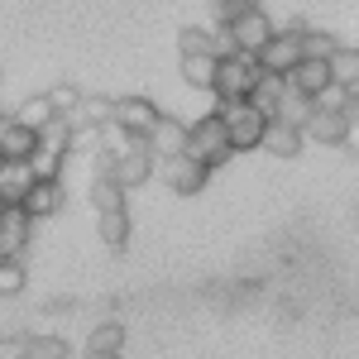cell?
<instances>
[{"instance_id":"10","label":"cell","mask_w":359,"mask_h":359,"mask_svg":"<svg viewBox=\"0 0 359 359\" xmlns=\"http://www.w3.org/2000/svg\"><path fill=\"white\" fill-rule=\"evenodd\" d=\"M34 221H29L20 206H0V259H25Z\"/></svg>"},{"instance_id":"24","label":"cell","mask_w":359,"mask_h":359,"mask_svg":"<svg viewBox=\"0 0 359 359\" xmlns=\"http://www.w3.org/2000/svg\"><path fill=\"white\" fill-rule=\"evenodd\" d=\"M125 196H130V192L115 182L111 172H96V182H91V206H96V211H120Z\"/></svg>"},{"instance_id":"19","label":"cell","mask_w":359,"mask_h":359,"mask_svg":"<svg viewBox=\"0 0 359 359\" xmlns=\"http://www.w3.org/2000/svg\"><path fill=\"white\" fill-rule=\"evenodd\" d=\"M96 235L106 249H125L130 245V211H96Z\"/></svg>"},{"instance_id":"35","label":"cell","mask_w":359,"mask_h":359,"mask_svg":"<svg viewBox=\"0 0 359 359\" xmlns=\"http://www.w3.org/2000/svg\"><path fill=\"white\" fill-rule=\"evenodd\" d=\"M82 359H125V350H120V355H101V350H86Z\"/></svg>"},{"instance_id":"9","label":"cell","mask_w":359,"mask_h":359,"mask_svg":"<svg viewBox=\"0 0 359 359\" xmlns=\"http://www.w3.org/2000/svg\"><path fill=\"white\" fill-rule=\"evenodd\" d=\"M158 101H149V96H120L111 101V120L120 130H130V135H149V125L158 120Z\"/></svg>"},{"instance_id":"5","label":"cell","mask_w":359,"mask_h":359,"mask_svg":"<svg viewBox=\"0 0 359 359\" xmlns=\"http://www.w3.org/2000/svg\"><path fill=\"white\" fill-rule=\"evenodd\" d=\"M254 62L264 67V72H278V77H287L297 62H302V25H287V29H273V39L254 53Z\"/></svg>"},{"instance_id":"23","label":"cell","mask_w":359,"mask_h":359,"mask_svg":"<svg viewBox=\"0 0 359 359\" xmlns=\"http://www.w3.org/2000/svg\"><path fill=\"white\" fill-rule=\"evenodd\" d=\"M10 120H15V125H25V130H34V135H39V130H43L48 120H53V106H48L43 96H25V101L15 106V115H10Z\"/></svg>"},{"instance_id":"18","label":"cell","mask_w":359,"mask_h":359,"mask_svg":"<svg viewBox=\"0 0 359 359\" xmlns=\"http://www.w3.org/2000/svg\"><path fill=\"white\" fill-rule=\"evenodd\" d=\"M326 67H331V82L335 86L359 91V48H355V43H340V48L326 57Z\"/></svg>"},{"instance_id":"17","label":"cell","mask_w":359,"mask_h":359,"mask_svg":"<svg viewBox=\"0 0 359 359\" xmlns=\"http://www.w3.org/2000/svg\"><path fill=\"white\" fill-rule=\"evenodd\" d=\"M283 91H287V77H278V72H259V82L249 86V106L259 115H273V106L283 101Z\"/></svg>"},{"instance_id":"37","label":"cell","mask_w":359,"mask_h":359,"mask_svg":"<svg viewBox=\"0 0 359 359\" xmlns=\"http://www.w3.org/2000/svg\"><path fill=\"white\" fill-rule=\"evenodd\" d=\"M5 120H10V115H5V106H0V125H5Z\"/></svg>"},{"instance_id":"1","label":"cell","mask_w":359,"mask_h":359,"mask_svg":"<svg viewBox=\"0 0 359 359\" xmlns=\"http://www.w3.org/2000/svg\"><path fill=\"white\" fill-rule=\"evenodd\" d=\"M182 154H192L201 168H225L230 158H235V149H230V139H225V125L216 120V115H196V120H187V149Z\"/></svg>"},{"instance_id":"25","label":"cell","mask_w":359,"mask_h":359,"mask_svg":"<svg viewBox=\"0 0 359 359\" xmlns=\"http://www.w3.org/2000/svg\"><path fill=\"white\" fill-rule=\"evenodd\" d=\"M86 350H101V355H120V350H125V326H120V321H101L96 331L86 335Z\"/></svg>"},{"instance_id":"32","label":"cell","mask_w":359,"mask_h":359,"mask_svg":"<svg viewBox=\"0 0 359 359\" xmlns=\"http://www.w3.org/2000/svg\"><path fill=\"white\" fill-rule=\"evenodd\" d=\"M96 144H101V125H72L67 154H96Z\"/></svg>"},{"instance_id":"8","label":"cell","mask_w":359,"mask_h":359,"mask_svg":"<svg viewBox=\"0 0 359 359\" xmlns=\"http://www.w3.org/2000/svg\"><path fill=\"white\" fill-rule=\"evenodd\" d=\"M225 29H230V39H235L240 53H259V48L273 39V20L264 15V5H259V10H245L240 20H230Z\"/></svg>"},{"instance_id":"2","label":"cell","mask_w":359,"mask_h":359,"mask_svg":"<svg viewBox=\"0 0 359 359\" xmlns=\"http://www.w3.org/2000/svg\"><path fill=\"white\" fill-rule=\"evenodd\" d=\"M216 120L225 125V139H230V149L235 154H249V149H259V139H264V125H269V115H259L249 101H216Z\"/></svg>"},{"instance_id":"30","label":"cell","mask_w":359,"mask_h":359,"mask_svg":"<svg viewBox=\"0 0 359 359\" xmlns=\"http://www.w3.org/2000/svg\"><path fill=\"white\" fill-rule=\"evenodd\" d=\"M67 135H72V125H67L62 115H53V120L39 130V144H43V149H53V154H67Z\"/></svg>"},{"instance_id":"7","label":"cell","mask_w":359,"mask_h":359,"mask_svg":"<svg viewBox=\"0 0 359 359\" xmlns=\"http://www.w3.org/2000/svg\"><path fill=\"white\" fill-rule=\"evenodd\" d=\"M144 149H149L154 163H158V158H172V154H182V149H187V120H177V115H158V120L149 125V135H144Z\"/></svg>"},{"instance_id":"6","label":"cell","mask_w":359,"mask_h":359,"mask_svg":"<svg viewBox=\"0 0 359 359\" xmlns=\"http://www.w3.org/2000/svg\"><path fill=\"white\" fill-rule=\"evenodd\" d=\"M62 201H67L62 177H34V182H29V192L20 196V211L39 225V221H48V216H57V211H62Z\"/></svg>"},{"instance_id":"20","label":"cell","mask_w":359,"mask_h":359,"mask_svg":"<svg viewBox=\"0 0 359 359\" xmlns=\"http://www.w3.org/2000/svg\"><path fill=\"white\" fill-rule=\"evenodd\" d=\"M34 172L29 163H0V206H20V196L29 192Z\"/></svg>"},{"instance_id":"14","label":"cell","mask_w":359,"mask_h":359,"mask_svg":"<svg viewBox=\"0 0 359 359\" xmlns=\"http://www.w3.org/2000/svg\"><path fill=\"white\" fill-rule=\"evenodd\" d=\"M34 144H39L34 130L15 125V120H5V125H0V163H25L29 154H34Z\"/></svg>"},{"instance_id":"33","label":"cell","mask_w":359,"mask_h":359,"mask_svg":"<svg viewBox=\"0 0 359 359\" xmlns=\"http://www.w3.org/2000/svg\"><path fill=\"white\" fill-rule=\"evenodd\" d=\"M177 53H182V57H187V53H211V29L187 25L182 34H177Z\"/></svg>"},{"instance_id":"22","label":"cell","mask_w":359,"mask_h":359,"mask_svg":"<svg viewBox=\"0 0 359 359\" xmlns=\"http://www.w3.org/2000/svg\"><path fill=\"white\" fill-rule=\"evenodd\" d=\"M62 120H67V125H106V120H111V101H106V96H82Z\"/></svg>"},{"instance_id":"31","label":"cell","mask_w":359,"mask_h":359,"mask_svg":"<svg viewBox=\"0 0 359 359\" xmlns=\"http://www.w3.org/2000/svg\"><path fill=\"white\" fill-rule=\"evenodd\" d=\"M43 101L53 106V115H67L77 101H82V91H77L72 82H57V86H48V91H43Z\"/></svg>"},{"instance_id":"36","label":"cell","mask_w":359,"mask_h":359,"mask_svg":"<svg viewBox=\"0 0 359 359\" xmlns=\"http://www.w3.org/2000/svg\"><path fill=\"white\" fill-rule=\"evenodd\" d=\"M235 5H240V10H259L264 0H235Z\"/></svg>"},{"instance_id":"16","label":"cell","mask_w":359,"mask_h":359,"mask_svg":"<svg viewBox=\"0 0 359 359\" xmlns=\"http://www.w3.org/2000/svg\"><path fill=\"white\" fill-rule=\"evenodd\" d=\"M311 111H316V106H311V96H302V91H292V86H287V91H283V101L273 106V115H269V120H278V125H292V130H306Z\"/></svg>"},{"instance_id":"11","label":"cell","mask_w":359,"mask_h":359,"mask_svg":"<svg viewBox=\"0 0 359 359\" xmlns=\"http://www.w3.org/2000/svg\"><path fill=\"white\" fill-rule=\"evenodd\" d=\"M302 139H316V144H350V149H355V125L340 111H311Z\"/></svg>"},{"instance_id":"21","label":"cell","mask_w":359,"mask_h":359,"mask_svg":"<svg viewBox=\"0 0 359 359\" xmlns=\"http://www.w3.org/2000/svg\"><path fill=\"white\" fill-rule=\"evenodd\" d=\"M211 77H216V53H187L182 57V82L192 91H211Z\"/></svg>"},{"instance_id":"29","label":"cell","mask_w":359,"mask_h":359,"mask_svg":"<svg viewBox=\"0 0 359 359\" xmlns=\"http://www.w3.org/2000/svg\"><path fill=\"white\" fill-rule=\"evenodd\" d=\"M340 48V39L326 29H302V57H331Z\"/></svg>"},{"instance_id":"3","label":"cell","mask_w":359,"mask_h":359,"mask_svg":"<svg viewBox=\"0 0 359 359\" xmlns=\"http://www.w3.org/2000/svg\"><path fill=\"white\" fill-rule=\"evenodd\" d=\"M259 62L254 53H230V57H216V77H211V96L216 101H245L249 86L259 82Z\"/></svg>"},{"instance_id":"38","label":"cell","mask_w":359,"mask_h":359,"mask_svg":"<svg viewBox=\"0 0 359 359\" xmlns=\"http://www.w3.org/2000/svg\"><path fill=\"white\" fill-rule=\"evenodd\" d=\"M211 5H216V0H211Z\"/></svg>"},{"instance_id":"34","label":"cell","mask_w":359,"mask_h":359,"mask_svg":"<svg viewBox=\"0 0 359 359\" xmlns=\"http://www.w3.org/2000/svg\"><path fill=\"white\" fill-rule=\"evenodd\" d=\"M0 359H25V335H0Z\"/></svg>"},{"instance_id":"12","label":"cell","mask_w":359,"mask_h":359,"mask_svg":"<svg viewBox=\"0 0 359 359\" xmlns=\"http://www.w3.org/2000/svg\"><path fill=\"white\" fill-rule=\"evenodd\" d=\"M111 177L125 187V192L144 187V182L154 177V158H149V149H130V154H120V158L111 163Z\"/></svg>"},{"instance_id":"4","label":"cell","mask_w":359,"mask_h":359,"mask_svg":"<svg viewBox=\"0 0 359 359\" xmlns=\"http://www.w3.org/2000/svg\"><path fill=\"white\" fill-rule=\"evenodd\" d=\"M154 177L163 182L168 192H177V196H196L201 187H206L211 168H201L192 154H172V158H158V163H154Z\"/></svg>"},{"instance_id":"13","label":"cell","mask_w":359,"mask_h":359,"mask_svg":"<svg viewBox=\"0 0 359 359\" xmlns=\"http://www.w3.org/2000/svg\"><path fill=\"white\" fill-rule=\"evenodd\" d=\"M302 130H292V125H278V120H269L264 125V139H259V149L264 154H273V158H297L302 154Z\"/></svg>"},{"instance_id":"26","label":"cell","mask_w":359,"mask_h":359,"mask_svg":"<svg viewBox=\"0 0 359 359\" xmlns=\"http://www.w3.org/2000/svg\"><path fill=\"white\" fill-rule=\"evenodd\" d=\"M25 359H67L62 335H25Z\"/></svg>"},{"instance_id":"15","label":"cell","mask_w":359,"mask_h":359,"mask_svg":"<svg viewBox=\"0 0 359 359\" xmlns=\"http://www.w3.org/2000/svg\"><path fill=\"white\" fill-rule=\"evenodd\" d=\"M287 86L302 91V96H316L321 86H331V67H326V57H302V62L287 72Z\"/></svg>"},{"instance_id":"27","label":"cell","mask_w":359,"mask_h":359,"mask_svg":"<svg viewBox=\"0 0 359 359\" xmlns=\"http://www.w3.org/2000/svg\"><path fill=\"white\" fill-rule=\"evenodd\" d=\"M25 163H29V172H34V177H62V163H67V154H53V149L34 144V154H29Z\"/></svg>"},{"instance_id":"28","label":"cell","mask_w":359,"mask_h":359,"mask_svg":"<svg viewBox=\"0 0 359 359\" xmlns=\"http://www.w3.org/2000/svg\"><path fill=\"white\" fill-rule=\"evenodd\" d=\"M25 283H29L25 259H0V297H20Z\"/></svg>"}]
</instances>
